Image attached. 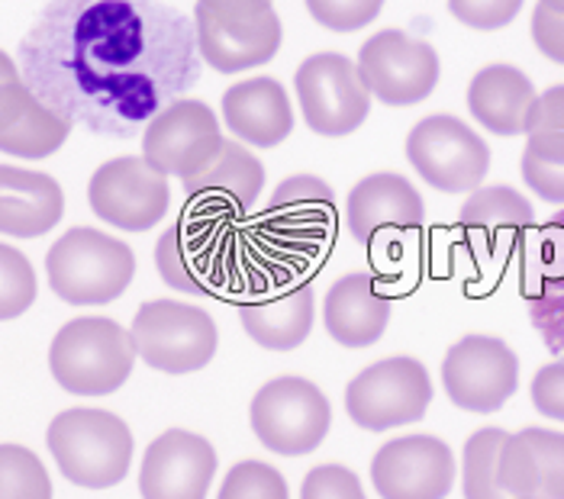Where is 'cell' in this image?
Returning a JSON list of instances; mask_svg holds the SVG:
<instances>
[{
    "mask_svg": "<svg viewBox=\"0 0 564 499\" xmlns=\"http://www.w3.org/2000/svg\"><path fill=\"white\" fill-rule=\"evenodd\" d=\"M23 62L30 87L65 120L130 132L187 82V26L149 0H55Z\"/></svg>",
    "mask_w": 564,
    "mask_h": 499,
    "instance_id": "cell-1",
    "label": "cell"
},
{
    "mask_svg": "<svg viewBox=\"0 0 564 499\" xmlns=\"http://www.w3.org/2000/svg\"><path fill=\"white\" fill-rule=\"evenodd\" d=\"M45 445L65 480L85 490H110L127 480L132 464V432L107 410H65L48 422Z\"/></svg>",
    "mask_w": 564,
    "mask_h": 499,
    "instance_id": "cell-2",
    "label": "cell"
},
{
    "mask_svg": "<svg viewBox=\"0 0 564 499\" xmlns=\"http://www.w3.org/2000/svg\"><path fill=\"white\" fill-rule=\"evenodd\" d=\"M135 358L139 351L130 329L104 316H82L55 333L48 371L75 397H107L130 380Z\"/></svg>",
    "mask_w": 564,
    "mask_h": 499,
    "instance_id": "cell-3",
    "label": "cell"
},
{
    "mask_svg": "<svg viewBox=\"0 0 564 499\" xmlns=\"http://www.w3.org/2000/svg\"><path fill=\"white\" fill-rule=\"evenodd\" d=\"M48 288L72 306H104L120 300L135 274V254L127 242L78 226L45 251Z\"/></svg>",
    "mask_w": 564,
    "mask_h": 499,
    "instance_id": "cell-4",
    "label": "cell"
},
{
    "mask_svg": "<svg viewBox=\"0 0 564 499\" xmlns=\"http://www.w3.org/2000/svg\"><path fill=\"white\" fill-rule=\"evenodd\" d=\"M194 36L200 58L219 72H252L268 65L284 40L271 0H197Z\"/></svg>",
    "mask_w": 564,
    "mask_h": 499,
    "instance_id": "cell-5",
    "label": "cell"
},
{
    "mask_svg": "<svg viewBox=\"0 0 564 499\" xmlns=\"http://www.w3.org/2000/svg\"><path fill=\"white\" fill-rule=\"evenodd\" d=\"M132 341L139 358L162 375L204 371L217 355L219 333L214 316L177 300H149L132 319Z\"/></svg>",
    "mask_w": 564,
    "mask_h": 499,
    "instance_id": "cell-6",
    "label": "cell"
},
{
    "mask_svg": "<svg viewBox=\"0 0 564 499\" xmlns=\"http://www.w3.org/2000/svg\"><path fill=\"white\" fill-rule=\"evenodd\" d=\"M249 422L268 452L304 458L323 445L333 425V410L313 380L284 375L268 380L252 397Z\"/></svg>",
    "mask_w": 564,
    "mask_h": 499,
    "instance_id": "cell-7",
    "label": "cell"
},
{
    "mask_svg": "<svg viewBox=\"0 0 564 499\" xmlns=\"http://www.w3.org/2000/svg\"><path fill=\"white\" fill-rule=\"evenodd\" d=\"M430 403H433L430 371L410 355L375 361L351 377L346 387L348 419L365 432H391L413 425L426 416Z\"/></svg>",
    "mask_w": 564,
    "mask_h": 499,
    "instance_id": "cell-8",
    "label": "cell"
},
{
    "mask_svg": "<svg viewBox=\"0 0 564 499\" xmlns=\"http://www.w3.org/2000/svg\"><path fill=\"white\" fill-rule=\"evenodd\" d=\"M406 162L442 194L478 191L490 171V149L465 120L433 113L406 132Z\"/></svg>",
    "mask_w": 564,
    "mask_h": 499,
    "instance_id": "cell-9",
    "label": "cell"
},
{
    "mask_svg": "<svg viewBox=\"0 0 564 499\" xmlns=\"http://www.w3.org/2000/svg\"><path fill=\"white\" fill-rule=\"evenodd\" d=\"M304 123L326 139L351 135L371 113V94L358 75V65L339 52H316L301 62L294 75Z\"/></svg>",
    "mask_w": 564,
    "mask_h": 499,
    "instance_id": "cell-10",
    "label": "cell"
},
{
    "mask_svg": "<svg viewBox=\"0 0 564 499\" xmlns=\"http://www.w3.org/2000/svg\"><path fill=\"white\" fill-rule=\"evenodd\" d=\"M442 387L458 410L490 416L517 393L520 358L503 338L465 335L445 351Z\"/></svg>",
    "mask_w": 564,
    "mask_h": 499,
    "instance_id": "cell-11",
    "label": "cell"
},
{
    "mask_svg": "<svg viewBox=\"0 0 564 499\" xmlns=\"http://www.w3.org/2000/svg\"><path fill=\"white\" fill-rule=\"evenodd\" d=\"M87 200L97 219L123 232H145L159 226L172 204L169 174L152 167L142 155L104 162L90 174Z\"/></svg>",
    "mask_w": 564,
    "mask_h": 499,
    "instance_id": "cell-12",
    "label": "cell"
},
{
    "mask_svg": "<svg viewBox=\"0 0 564 499\" xmlns=\"http://www.w3.org/2000/svg\"><path fill=\"white\" fill-rule=\"evenodd\" d=\"M358 75L368 94L388 107H416L438 84V55L426 40L381 30L358 48Z\"/></svg>",
    "mask_w": 564,
    "mask_h": 499,
    "instance_id": "cell-13",
    "label": "cell"
},
{
    "mask_svg": "<svg viewBox=\"0 0 564 499\" xmlns=\"http://www.w3.org/2000/svg\"><path fill=\"white\" fill-rule=\"evenodd\" d=\"M217 113L194 97L172 100L162 107L142 132V159L162 174L191 177L207 165L223 145Z\"/></svg>",
    "mask_w": 564,
    "mask_h": 499,
    "instance_id": "cell-14",
    "label": "cell"
},
{
    "mask_svg": "<svg viewBox=\"0 0 564 499\" xmlns=\"http://www.w3.org/2000/svg\"><path fill=\"white\" fill-rule=\"evenodd\" d=\"M381 499H445L455 487V455L435 435H400L371 458Z\"/></svg>",
    "mask_w": 564,
    "mask_h": 499,
    "instance_id": "cell-15",
    "label": "cell"
},
{
    "mask_svg": "<svg viewBox=\"0 0 564 499\" xmlns=\"http://www.w3.org/2000/svg\"><path fill=\"white\" fill-rule=\"evenodd\" d=\"M214 477V445L197 432L169 429L145 448L139 493L142 499H207Z\"/></svg>",
    "mask_w": 564,
    "mask_h": 499,
    "instance_id": "cell-16",
    "label": "cell"
},
{
    "mask_svg": "<svg viewBox=\"0 0 564 499\" xmlns=\"http://www.w3.org/2000/svg\"><path fill=\"white\" fill-rule=\"evenodd\" d=\"M159 278L181 293H217L226 278V251H219V226L200 216H181L155 246Z\"/></svg>",
    "mask_w": 564,
    "mask_h": 499,
    "instance_id": "cell-17",
    "label": "cell"
},
{
    "mask_svg": "<svg viewBox=\"0 0 564 499\" xmlns=\"http://www.w3.org/2000/svg\"><path fill=\"white\" fill-rule=\"evenodd\" d=\"M420 191L393 171H378L361 177L346 197V226L361 246H378L384 236L416 232L423 226Z\"/></svg>",
    "mask_w": 564,
    "mask_h": 499,
    "instance_id": "cell-18",
    "label": "cell"
},
{
    "mask_svg": "<svg viewBox=\"0 0 564 499\" xmlns=\"http://www.w3.org/2000/svg\"><path fill=\"white\" fill-rule=\"evenodd\" d=\"M72 135V120L52 110L23 82L0 87V152L13 159H48Z\"/></svg>",
    "mask_w": 564,
    "mask_h": 499,
    "instance_id": "cell-19",
    "label": "cell"
},
{
    "mask_svg": "<svg viewBox=\"0 0 564 499\" xmlns=\"http://www.w3.org/2000/svg\"><path fill=\"white\" fill-rule=\"evenodd\" d=\"M264 187V167L239 139H226L219 152L197 174L184 177V194L194 207L214 213H246Z\"/></svg>",
    "mask_w": 564,
    "mask_h": 499,
    "instance_id": "cell-20",
    "label": "cell"
},
{
    "mask_svg": "<svg viewBox=\"0 0 564 499\" xmlns=\"http://www.w3.org/2000/svg\"><path fill=\"white\" fill-rule=\"evenodd\" d=\"M391 310V296L381 291L375 274L351 271L326 291L323 323L329 338L343 348H368L388 333Z\"/></svg>",
    "mask_w": 564,
    "mask_h": 499,
    "instance_id": "cell-21",
    "label": "cell"
},
{
    "mask_svg": "<svg viewBox=\"0 0 564 499\" xmlns=\"http://www.w3.org/2000/svg\"><path fill=\"white\" fill-rule=\"evenodd\" d=\"M500 484L513 499H564V432L510 435L500 452Z\"/></svg>",
    "mask_w": 564,
    "mask_h": 499,
    "instance_id": "cell-22",
    "label": "cell"
},
{
    "mask_svg": "<svg viewBox=\"0 0 564 499\" xmlns=\"http://www.w3.org/2000/svg\"><path fill=\"white\" fill-rule=\"evenodd\" d=\"M223 120L239 142L252 149H278L294 132V107L284 84L261 75L226 87Z\"/></svg>",
    "mask_w": 564,
    "mask_h": 499,
    "instance_id": "cell-23",
    "label": "cell"
},
{
    "mask_svg": "<svg viewBox=\"0 0 564 499\" xmlns=\"http://www.w3.org/2000/svg\"><path fill=\"white\" fill-rule=\"evenodd\" d=\"M65 194L45 171L0 165V232L13 239H40L58 226Z\"/></svg>",
    "mask_w": 564,
    "mask_h": 499,
    "instance_id": "cell-24",
    "label": "cell"
},
{
    "mask_svg": "<svg viewBox=\"0 0 564 499\" xmlns=\"http://www.w3.org/2000/svg\"><path fill=\"white\" fill-rule=\"evenodd\" d=\"M539 94L517 65H484L468 84V110L494 135H525Z\"/></svg>",
    "mask_w": 564,
    "mask_h": 499,
    "instance_id": "cell-25",
    "label": "cell"
},
{
    "mask_svg": "<svg viewBox=\"0 0 564 499\" xmlns=\"http://www.w3.org/2000/svg\"><path fill=\"white\" fill-rule=\"evenodd\" d=\"M529 306L532 323L555 355H564V213L555 216L532 242Z\"/></svg>",
    "mask_w": 564,
    "mask_h": 499,
    "instance_id": "cell-26",
    "label": "cell"
},
{
    "mask_svg": "<svg viewBox=\"0 0 564 499\" xmlns=\"http://www.w3.org/2000/svg\"><path fill=\"white\" fill-rule=\"evenodd\" d=\"M316 316V296L310 284L274 291L239 306L242 329L268 351H294L306 341Z\"/></svg>",
    "mask_w": 564,
    "mask_h": 499,
    "instance_id": "cell-27",
    "label": "cell"
},
{
    "mask_svg": "<svg viewBox=\"0 0 564 499\" xmlns=\"http://www.w3.org/2000/svg\"><path fill=\"white\" fill-rule=\"evenodd\" d=\"M535 223L532 204L513 187H478L458 213L468 242L484 254L507 251Z\"/></svg>",
    "mask_w": 564,
    "mask_h": 499,
    "instance_id": "cell-28",
    "label": "cell"
},
{
    "mask_svg": "<svg viewBox=\"0 0 564 499\" xmlns=\"http://www.w3.org/2000/svg\"><path fill=\"white\" fill-rule=\"evenodd\" d=\"M274 229L301 239V242H323L333 232L336 223V194L326 181L313 174H294L278 184L271 197V219Z\"/></svg>",
    "mask_w": 564,
    "mask_h": 499,
    "instance_id": "cell-29",
    "label": "cell"
},
{
    "mask_svg": "<svg viewBox=\"0 0 564 499\" xmlns=\"http://www.w3.org/2000/svg\"><path fill=\"white\" fill-rule=\"evenodd\" d=\"M510 432L503 429H478L465 442L462 455V493L465 499H513L500 484V452Z\"/></svg>",
    "mask_w": 564,
    "mask_h": 499,
    "instance_id": "cell-30",
    "label": "cell"
},
{
    "mask_svg": "<svg viewBox=\"0 0 564 499\" xmlns=\"http://www.w3.org/2000/svg\"><path fill=\"white\" fill-rule=\"evenodd\" d=\"M525 152L545 162H564V84L539 94L525 129Z\"/></svg>",
    "mask_w": 564,
    "mask_h": 499,
    "instance_id": "cell-31",
    "label": "cell"
},
{
    "mask_svg": "<svg viewBox=\"0 0 564 499\" xmlns=\"http://www.w3.org/2000/svg\"><path fill=\"white\" fill-rule=\"evenodd\" d=\"M0 499H52L45 464L23 445H0Z\"/></svg>",
    "mask_w": 564,
    "mask_h": 499,
    "instance_id": "cell-32",
    "label": "cell"
},
{
    "mask_svg": "<svg viewBox=\"0 0 564 499\" xmlns=\"http://www.w3.org/2000/svg\"><path fill=\"white\" fill-rule=\"evenodd\" d=\"M36 303V271L30 258L0 242V323L23 316Z\"/></svg>",
    "mask_w": 564,
    "mask_h": 499,
    "instance_id": "cell-33",
    "label": "cell"
},
{
    "mask_svg": "<svg viewBox=\"0 0 564 499\" xmlns=\"http://www.w3.org/2000/svg\"><path fill=\"white\" fill-rule=\"evenodd\" d=\"M217 499H291L288 480L264 460H239L219 484Z\"/></svg>",
    "mask_w": 564,
    "mask_h": 499,
    "instance_id": "cell-34",
    "label": "cell"
},
{
    "mask_svg": "<svg viewBox=\"0 0 564 499\" xmlns=\"http://www.w3.org/2000/svg\"><path fill=\"white\" fill-rule=\"evenodd\" d=\"M310 17L333 33H355L375 23L384 10V0H304Z\"/></svg>",
    "mask_w": 564,
    "mask_h": 499,
    "instance_id": "cell-35",
    "label": "cell"
},
{
    "mask_svg": "<svg viewBox=\"0 0 564 499\" xmlns=\"http://www.w3.org/2000/svg\"><path fill=\"white\" fill-rule=\"evenodd\" d=\"M522 3L525 0H448V13L468 30L494 33L520 17Z\"/></svg>",
    "mask_w": 564,
    "mask_h": 499,
    "instance_id": "cell-36",
    "label": "cell"
},
{
    "mask_svg": "<svg viewBox=\"0 0 564 499\" xmlns=\"http://www.w3.org/2000/svg\"><path fill=\"white\" fill-rule=\"evenodd\" d=\"M301 499H368L361 480L343 464H319L304 477Z\"/></svg>",
    "mask_w": 564,
    "mask_h": 499,
    "instance_id": "cell-37",
    "label": "cell"
},
{
    "mask_svg": "<svg viewBox=\"0 0 564 499\" xmlns=\"http://www.w3.org/2000/svg\"><path fill=\"white\" fill-rule=\"evenodd\" d=\"M522 181L529 191L549 204H564V162H545L532 152H522Z\"/></svg>",
    "mask_w": 564,
    "mask_h": 499,
    "instance_id": "cell-38",
    "label": "cell"
},
{
    "mask_svg": "<svg viewBox=\"0 0 564 499\" xmlns=\"http://www.w3.org/2000/svg\"><path fill=\"white\" fill-rule=\"evenodd\" d=\"M532 406L542 416L564 422V361L545 365L532 377Z\"/></svg>",
    "mask_w": 564,
    "mask_h": 499,
    "instance_id": "cell-39",
    "label": "cell"
},
{
    "mask_svg": "<svg viewBox=\"0 0 564 499\" xmlns=\"http://www.w3.org/2000/svg\"><path fill=\"white\" fill-rule=\"evenodd\" d=\"M532 42L549 62L564 65V10H552L545 3H535V10H532Z\"/></svg>",
    "mask_w": 564,
    "mask_h": 499,
    "instance_id": "cell-40",
    "label": "cell"
},
{
    "mask_svg": "<svg viewBox=\"0 0 564 499\" xmlns=\"http://www.w3.org/2000/svg\"><path fill=\"white\" fill-rule=\"evenodd\" d=\"M10 82H20V72H17V65H13V58H10L7 52H0V87Z\"/></svg>",
    "mask_w": 564,
    "mask_h": 499,
    "instance_id": "cell-41",
    "label": "cell"
},
{
    "mask_svg": "<svg viewBox=\"0 0 564 499\" xmlns=\"http://www.w3.org/2000/svg\"><path fill=\"white\" fill-rule=\"evenodd\" d=\"M539 3H545V7H552V10H564V0H539Z\"/></svg>",
    "mask_w": 564,
    "mask_h": 499,
    "instance_id": "cell-42",
    "label": "cell"
}]
</instances>
